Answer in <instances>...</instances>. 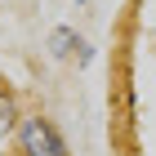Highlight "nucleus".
<instances>
[{
  "mask_svg": "<svg viewBox=\"0 0 156 156\" xmlns=\"http://www.w3.org/2000/svg\"><path fill=\"white\" fill-rule=\"evenodd\" d=\"M23 103H18V94H13L9 85L0 80V147L13 143V134H18V125H23Z\"/></svg>",
  "mask_w": 156,
  "mask_h": 156,
  "instance_id": "nucleus-3",
  "label": "nucleus"
},
{
  "mask_svg": "<svg viewBox=\"0 0 156 156\" xmlns=\"http://www.w3.org/2000/svg\"><path fill=\"white\" fill-rule=\"evenodd\" d=\"M76 5H89V0H76Z\"/></svg>",
  "mask_w": 156,
  "mask_h": 156,
  "instance_id": "nucleus-4",
  "label": "nucleus"
},
{
  "mask_svg": "<svg viewBox=\"0 0 156 156\" xmlns=\"http://www.w3.org/2000/svg\"><path fill=\"white\" fill-rule=\"evenodd\" d=\"M9 147H13V156H72L67 134H62L58 120L45 116V112H27Z\"/></svg>",
  "mask_w": 156,
  "mask_h": 156,
  "instance_id": "nucleus-1",
  "label": "nucleus"
},
{
  "mask_svg": "<svg viewBox=\"0 0 156 156\" xmlns=\"http://www.w3.org/2000/svg\"><path fill=\"white\" fill-rule=\"evenodd\" d=\"M45 49H49V58H58V62L76 58L80 67H89V62H94V45H89L76 27H54V31H49V40H45Z\"/></svg>",
  "mask_w": 156,
  "mask_h": 156,
  "instance_id": "nucleus-2",
  "label": "nucleus"
}]
</instances>
